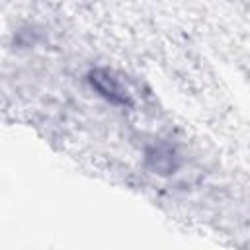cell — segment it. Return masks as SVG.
<instances>
[{
    "label": "cell",
    "mask_w": 250,
    "mask_h": 250,
    "mask_svg": "<svg viewBox=\"0 0 250 250\" xmlns=\"http://www.w3.org/2000/svg\"><path fill=\"white\" fill-rule=\"evenodd\" d=\"M88 80L92 84V88L105 98L107 102L115 104V105H133V98L129 94V90L123 86V82L107 68H96L88 74Z\"/></svg>",
    "instance_id": "cell-1"
}]
</instances>
